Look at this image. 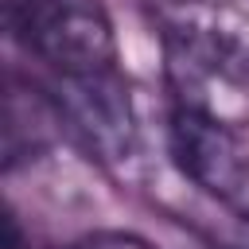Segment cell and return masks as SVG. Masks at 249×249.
<instances>
[{"label":"cell","instance_id":"obj_2","mask_svg":"<svg viewBox=\"0 0 249 249\" xmlns=\"http://www.w3.org/2000/svg\"><path fill=\"white\" fill-rule=\"evenodd\" d=\"M163 39L171 74L183 89L195 93L210 82L249 89V27H241L230 12L202 0H179L163 16Z\"/></svg>","mask_w":249,"mask_h":249},{"label":"cell","instance_id":"obj_5","mask_svg":"<svg viewBox=\"0 0 249 249\" xmlns=\"http://www.w3.org/2000/svg\"><path fill=\"white\" fill-rule=\"evenodd\" d=\"M70 249H152L144 237H132V233H117V230H109V233H89V237H82V241H74Z\"/></svg>","mask_w":249,"mask_h":249},{"label":"cell","instance_id":"obj_6","mask_svg":"<svg viewBox=\"0 0 249 249\" xmlns=\"http://www.w3.org/2000/svg\"><path fill=\"white\" fill-rule=\"evenodd\" d=\"M4 249H27V241H23V233H19L16 214H8V222H4Z\"/></svg>","mask_w":249,"mask_h":249},{"label":"cell","instance_id":"obj_1","mask_svg":"<svg viewBox=\"0 0 249 249\" xmlns=\"http://www.w3.org/2000/svg\"><path fill=\"white\" fill-rule=\"evenodd\" d=\"M8 31L58 78L117 70V39L97 0H4Z\"/></svg>","mask_w":249,"mask_h":249},{"label":"cell","instance_id":"obj_3","mask_svg":"<svg viewBox=\"0 0 249 249\" xmlns=\"http://www.w3.org/2000/svg\"><path fill=\"white\" fill-rule=\"evenodd\" d=\"M175 167L214 198L237 202L249 191V136L202 105H175L167 117Z\"/></svg>","mask_w":249,"mask_h":249},{"label":"cell","instance_id":"obj_4","mask_svg":"<svg viewBox=\"0 0 249 249\" xmlns=\"http://www.w3.org/2000/svg\"><path fill=\"white\" fill-rule=\"evenodd\" d=\"M66 113L86 132V140L105 160H128L136 148V121L128 109V93L117 82V70L89 78H62Z\"/></svg>","mask_w":249,"mask_h":249}]
</instances>
